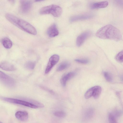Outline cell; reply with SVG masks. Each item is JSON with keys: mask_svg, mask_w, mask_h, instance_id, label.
Instances as JSON below:
<instances>
[{"mask_svg": "<svg viewBox=\"0 0 123 123\" xmlns=\"http://www.w3.org/2000/svg\"><path fill=\"white\" fill-rule=\"evenodd\" d=\"M92 17L91 15H75L71 17L70 21V22H72L79 20L89 19Z\"/></svg>", "mask_w": 123, "mask_h": 123, "instance_id": "obj_13", "label": "cell"}, {"mask_svg": "<svg viewBox=\"0 0 123 123\" xmlns=\"http://www.w3.org/2000/svg\"><path fill=\"white\" fill-rule=\"evenodd\" d=\"M74 72H69L63 76L61 79V84L63 86H66L67 82L73 78L75 75Z\"/></svg>", "mask_w": 123, "mask_h": 123, "instance_id": "obj_12", "label": "cell"}, {"mask_svg": "<svg viewBox=\"0 0 123 123\" xmlns=\"http://www.w3.org/2000/svg\"><path fill=\"white\" fill-rule=\"evenodd\" d=\"M121 80L123 81V76H122L121 77Z\"/></svg>", "mask_w": 123, "mask_h": 123, "instance_id": "obj_25", "label": "cell"}, {"mask_svg": "<svg viewBox=\"0 0 123 123\" xmlns=\"http://www.w3.org/2000/svg\"><path fill=\"white\" fill-rule=\"evenodd\" d=\"M96 35L102 39H108L118 41L121 40L122 36L119 30L114 26L108 25L100 28Z\"/></svg>", "mask_w": 123, "mask_h": 123, "instance_id": "obj_1", "label": "cell"}, {"mask_svg": "<svg viewBox=\"0 0 123 123\" xmlns=\"http://www.w3.org/2000/svg\"><path fill=\"white\" fill-rule=\"evenodd\" d=\"M59 32L55 24L51 25L48 28L47 31V33L49 37H55L58 35Z\"/></svg>", "mask_w": 123, "mask_h": 123, "instance_id": "obj_9", "label": "cell"}, {"mask_svg": "<svg viewBox=\"0 0 123 123\" xmlns=\"http://www.w3.org/2000/svg\"><path fill=\"white\" fill-rule=\"evenodd\" d=\"M75 61L81 63L86 64L88 63L89 62V61L86 59H76Z\"/></svg>", "mask_w": 123, "mask_h": 123, "instance_id": "obj_24", "label": "cell"}, {"mask_svg": "<svg viewBox=\"0 0 123 123\" xmlns=\"http://www.w3.org/2000/svg\"><path fill=\"white\" fill-rule=\"evenodd\" d=\"M32 6V3L30 1H20V9L21 12L22 13H26L28 12L31 10Z\"/></svg>", "mask_w": 123, "mask_h": 123, "instance_id": "obj_7", "label": "cell"}, {"mask_svg": "<svg viewBox=\"0 0 123 123\" xmlns=\"http://www.w3.org/2000/svg\"><path fill=\"white\" fill-rule=\"evenodd\" d=\"M62 12V8L55 5L52 4L42 7L39 11L41 14H51L55 17H60Z\"/></svg>", "mask_w": 123, "mask_h": 123, "instance_id": "obj_3", "label": "cell"}, {"mask_svg": "<svg viewBox=\"0 0 123 123\" xmlns=\"http://www.w3.org/2000/svg\"><path fill=\"white\" fill-rule=\"evenodd\" d=\"M36 65L35 62L29 61L27 62L24 65L25 68L28 69L32 70L34 68Z\"/></svg>", "mask_w": 123, "mask_h": 123, "instance_id": "obj_17", "label": "cell"}, {"mask_svg": "<svg viewBox=\"0 0 123 123\" xmlns=\"http://www.w3.org/2000/svg\"><path fill=\"white\" fill-rule=\"evenodd\" d=\"M93 87H92L89 89L85 93V97L86 99H88L92 96Z\"/></svg>", "mask_w": 123, "mask_h": 123, "instance_id": "obj_20", "label": "cell"}, {"mask_svg": "<svg viewBox=\"0 0 123 123\" xmlns=\"http://www.w3.org/2000/svg\"><path fill=\"white\" fill-rule=\"evenodd\" d=\"M1 99L9 103L20 105L36 109L38 108L36 105L26 101L6 97H2Z\"/></svg>", "mask_w": 123, "mask_h": 123, "instance_id": "obj_4", "label": "cell"}, {"mask_svg": "<svg viewBox=\"0 0 123 123\" xmlns=\"http://www.w3.org/2000/svg\"><path fill=\"white\" fill-rule=\"evenodd\" d=\"M15 116L16 118L22 121H27L29 115L28 112L25 111H18L15 113Z\"/></svg>", "mask_w": 123, "mask_h": 123, "instance_id": "obj_10", "label": "cell"}, {"mask_svg": "<svg viewBox=\"0 0 123 123\" xmlns=\"http://www.w3.org/2000/svg\"><path fill=\"white\" fill-rule=\"evenodd\" d=\"M1 43L3 46L6 49H10L12 46V41L9 38L7 37L3 38L1 40Z\"/></svg>", "mask_w": 123, "mask_h": 123, "instance_id": "obj_15", "label": "cell"}, {"mask_svg": "<svg viewBox=\"0 0 123 123\" xmlns=\"http://www.w3.org/2000/svg\"><path fill=\"white\" fill-rule=\"evenodd\" d=\"M108 120L109 123H117L115 116L112 113L109 114Z\"/></svg>", "mask_w": 123, "mask_h": 123, "instance_id": "obj_22", "label": "cell"}, {"mask_svg": "<svg viewBox=\"0 0 123 123\" xmlns=\"http://www.w3.org/2000/svg\"><path fill=\"white\" fill-rule=\"evenodd\" d=\"M91 32L87 31L81 33L77 38L76 44L78 47L80 46L83 43L86 39L90 36Z\"/></svg>", "mask_w": 123, "mask_h": 123, "instance_id": "obj_8", "label": "cell"}, {"mask_svg": "<svg viewBox=\"0 0 123 123\" xmlns=\"http://www.w3.org/2000/svg\"><path fill=\"white\" fill-rule=\"evenodd\" d=\"M0 67L2 69L6 71H12L16 70V68L13 65L6 62H1Z\"/></svg>", "mask_w": 123, "mask_h": 123, "instance_id": "obj_11", "label": "cell"}, {"mask_svg": "<svg viewBox=\"0 0 123 123\" xmlns=\"http://www.w3.org/2000/svg\"><path fill=\"white\" fill-rule=\"evenodd\" d=\"M5 17L11 23L22 30L32 35L37 34L36 28L26 21L8 13L6 14Z\"/></svg>", "mask_w": 123, "mask_h": 123, "instance_id": "obj_2", "label": "cell"}, {"mask_svg": "<svg viewBox=\"0 0 123 123\" xmlns=\"http://www.w3.org/2000/svg\"><path fill=\"white\" fill-rule=\"evenodd\" d=\"M92 96L95 99L98 98L99 97L101 91V88L99 86L93 87Z\"/></svg>", "mask_w": 123, "mask_h": 123, "instance_id": "obj_16", "label": "cell"}, {"mask_svg": "<svg viewBox=\"0 0 123 123\" xmlns=\"http://www.w3.org/2000/svg\"><path fill=\"white\" fill-rule=\"evenodd\" d=\"M108 3L107 1H104L94 3L91 6L92 9L103 8L106 7L108 5Z\"/></svg>", "mask_w": 123, "mask_h": 123, "instance_id": "obj_14", "label": "cell"}, {"mask_svg": "<svg viewBox=\"0 0 123 123\" xmlns=\"http://www.w3.org/2000/svg\"><path fill=\"white\" fill-rule=\"evenodd\" d=\"M115 59L119 62H123V50L120 52L116 55Z\"/></svg>", "mask_w": 123, "mask_h": 123, "instance_id": "obj_19", "label": "cell"}, {"mask_svg": "<svg viewBox=\"0 0 123 123\" xmlns=\"http://www.w3.org/2000/svg\"><path fill=\"white\" fill-rule=\"evenodd\" d=\"M59 59V56L56 54L52 55L49 58V61L45 70V73H48L53 67L58 62Z\"/></svg>", "mask_w": 123, "mask_h": 123, "instance_id": "obj_6", "label": "cell"}, {"mask_svg": "<svg viewBox=\"0 0 123 123\" xmlns=\"http://www.w3.org/2000/svg\"><path fill=\"white\" fill-rule=\"evenodd\" d=\"M104 76L106 80L109 82H111L113 79L111 75L109 73L107 72H104Z\"/></svg>", "mask_w": 123, "mask_h": 123, "instance_id": "obj_23", "label": "cell"}, {"mask_svg": "<svg viewBox=\"0 0 123 123\" xmlns=\"http://www.w3.org/2000/svg\"><path fill=\"white\" fill-rule=\"evenodd\" d=\"M54 114L55 116L60 117H64L66 116V113L62 111H56L54 112Z\"/></svg>", "mask_w": 123, "mask_h": 123, "instance_id": "obj_21", "label": "cell"}, {"mask_svg": "<svg viewBox=\"0 0 123 123\" xmlns=\"http://www.w3.org/2000/svg\"><path fill=\"white\" fill-rule=\"evenodd\" d=\"M69 65V64L68 62H63L58 66L57 69V71H62L68 67Z\"/></svg>", "mask_w": 123, "mask_h": 123, "instance_id": "obj_18", "label": "cell"}, {"mask_svg": "<svg viewBox=\"0 0 123 123\" xmlns=\"http://www.w3.org/2000/svg\"><path fill=\"white\" fill-rule=\"evenodd\" d=\"M0 79L1 83L7 87H13L15 85L14 80L1 71L0 72Z\"/></svg>", "mask_w": 123, "mask_h": 123, "instance_id": "obj_5", "label": "cell"}, {"mask_svg": "<svg viewBox=\"0 0 123 123\" xmlns=\"http://www.w3.org/2000/svg\"><path fill=\"white\" fill-rule=\"evenodd\" d=\"M0 123H2L0 122Z\"/></svg>", "mask_w": 123, "mask_h": 123, "instance_id": "obj_26", "label": "cell"}]
</instances>
